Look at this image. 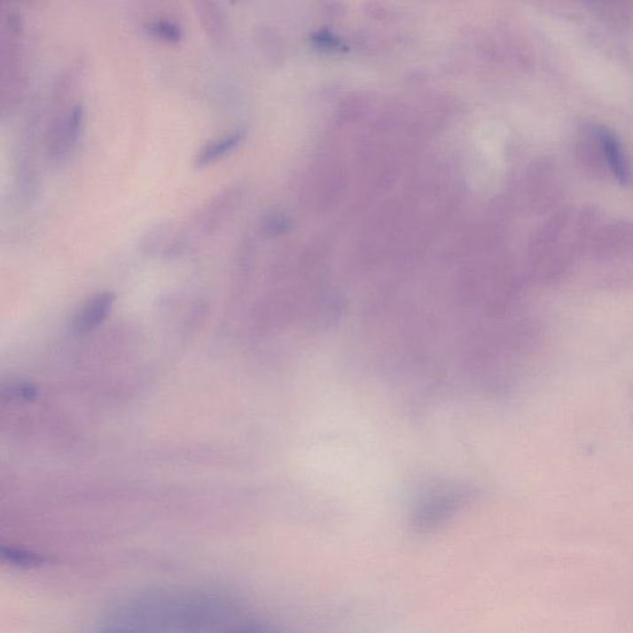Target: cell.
Listing matches in <instances>:
<instances>
[{"mask_svg": "<svg viewBox=\"0 0 633 633\" xmlns=\"http://www.w3.org/2000/svg\"><path fill=\"white\" fill-rule=\"evenodd\" d=\"M265 227L266 231H270V233H282L287 229V222L282 218L271 217L265 222Z\"/></svg>", "mask_w": 633, "mask_h": 633, "instance_id": "obj_7", "label": "cell"}, {"mask_svg": "<svg viewBox=\"0 0 633 633\" xmlns=\"http://www.w3.org/2000/svg\"><path fill=\"white\" fill-rule=\"evenodd\" d=\"M115 296L114 293L106 291L97 294L92 300L86 303V306L77 313L74 319V329L77 333H87L93 331L100 324L105 323L106 319L111 315L113 306H114Z\"/></svg>", "mask_w": 633, "mask_h": 633, "instance_id": "obj_1", "label": "cell"}, {"mask_svg": "<svg viewBox=\"0 0 633 633\" xmlns=\"http://www.w3.org/2000/svg\"><path fill=\"white\" fill-rule=\"evenodd\" d=\"M313 45L329 52H341L347 50L346 43L328 30L316 31L312 37Z\"/></svg>", "mask_w": 633, "mask_h": 633, "instance_id": "obj_4", "label": "cell"}, {"mask_svg": "<svg viewBox=\"0 0 633 633\" xmlns=\"http://www.w3.org/2000/svg\"><path fill=\"white\" fill-rule=\"evenodd\" d=\"M246 136V130H237L231 136L223 137V139L215 140L208 144L197 156V168H203V166L212 164V162L223 158L227 153L233 152L243 143Z\"/></svg>", "mask_w": 633, "mask_h": 633, "instance_id": "obj_3", "label": "cell"}, {"mask_svg": "<svg viewBox=\"0 0 633 633\" xmlns=\"http://www.w3.org/2000/svg\"><path fill=\"white\" fill-rule=\"evenodd\" d=\"M597 137L601 152H603L607 165L617 182L621 184H629V162L619 139L609 129L603 127L597 130Z\"/></svg>", "mask_w": 633, "mask_h": 633, "instance_id": "obj_2", "label": "cell"}, {"mask_svg": "<svg viewBox=\"0 0 633 633\" xmlns=\"http://www.w3.org/2000/svg\"><path fill=\"white\" fill-rule=\"evenodd\" d=\"M83 121V109L82 106H76V108L72 111L70 117H68L67 121V137L68 140L74 141L77 140L78 136H80L81 127H82Z\"/></svg>", "mask_w": 633, "mask_h": 633, "instance_id": "obj_6", "label": "cell"}, {"mask_svg": "<svg viewBox=\"0 0 633 633\" xmlns=\"http://www.w3.org/2000/svg\"><path fill=\"white\" fill-rule=\"evenodd\" d=\"M149 31L153 36L165 40V42L177 43L181 39V30L176 25L168 23V21H156L150 25Z\"/></svg>", "mask_w": 633, "mask_h": 633, "instance_id": "obj_5", "label": "cell"}]
</instances>
